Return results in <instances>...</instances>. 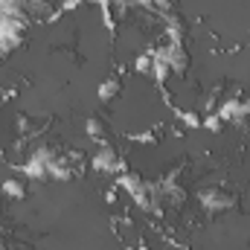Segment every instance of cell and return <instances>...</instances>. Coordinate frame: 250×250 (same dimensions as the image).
I'll return each instance as SVG.
<instances>
[{"label":"cell","instance_id":"cell-3","mask_svg":"<svg viewBox=\"0 0 250 250\" xmlns=\"http://www.w3.org/2000/svg\"><path fill=\"white\" fill-rule=\"evenodd\" d=\"M93 166H96L99 172H105V175H114V172H120V154H117L111 146H102V148H96V154H93Z\"/></svg>","mask_w":250,"mask_h":250},{"label":"cell","instance_id":"cell-6","mask_svg":"<svg viewBox=\"0 0 250 250\" xmlns=\"http://www.w3.org/2000/svg\"><path fill=\"white\" fill-rule=\"evenodd\" d=\"M3 192H6L9 198H15V201H21V198L26 195L23 184H18V181H6V184H3Z\"/></svg>","mask_w":250,"mask_h":250},{"label":"cell","instance_id":"cell-8","mask_svg":"<svg viewBox=\"0 0 250 250\" xmlns=\"http://www.w3.org/2000/svg\"><path fill=\"white\" fill-rule=\"evenodd\" d=\"M181 120L189 125V128H195V125H201V117L198 114H181Z\"/></svg>","mask_w":250,"mask_h":250},{"label":"cell","instance_id":"cell-4","mask_svg":"<svg viewBox=\"0 0 250 250\" xmlns=\"http://www.w3.org/2000/svg\"><path fill=\"white\" fill-rule=\"evenodd\" d=\"M120 90H123V82L120 79H108V82L99 84V99L102 102H111L114 96H120Z\"/></svg>","mask_w":250,"mask_h":250},{"label":"cell","instance_id":"cell-1","mask_svg":"<svg viewBox=\"0 0 250 250\" xmlns=\"http://www.w3.org/2000/svg\"><path fill=\"white\" fill-rule=\"evenodd\" d=\"M198 201L204 204V209L207 212H227V209H233L236 207V201H233V195H227V192H218V189H204L201 195H198Z\"/></svg>","mask_w":250,"mask_h":250},{"label":"cell","instance_id":"cell-2","mask_svg":"<svg viewBox=\"0 0 250 250\" xmlns=\"http://www.w3.org/2000/svg\"><path fill=\"white\" fill-rule=\"evenodd\" d=\"M157 59H163V62L169 64V67H172V73H184V70H187V64H189L184 44H172V41L157 53Z\"/></svg>","mask_w":250,"mask_h":250},{"label":"cell","instance_id":"cell-5","mask_svg":"<svg viewBox=\"0 0 250 250\" xmlns=\"http://www.w3.org/2000/svg\"><path fill=\"white\" fill-rule=\"evenodd\" d=\"M87 134H90V140H96V143L108 140V128H105V123H99V120H87Z\"/></svg>","mask_w":250,"mask_h":250},{"label":"cell","instance_id":"cell-7","mask_svg":"<svg viewBox=\"0 0 250 250\" xmlns=\"http://www.w3.org/2000/svg\"><path fill=\"white\" fill-rule=\"evenodd\" d=\"M151 70H154V56L146 53V56L137 59V73H151Z\"/></svg>","mask_w":250,"mask_h":250}]
</instances>
